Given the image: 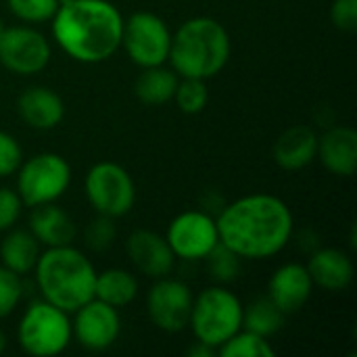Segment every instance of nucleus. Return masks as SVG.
<instances>
[{
	"mask_svg": "<svg viewBox=\"0 0 357 357\" xmlns=\"http://www.w3.org/2000/svg\"><path fill=\"white\" fill-rule=\"evenodd\" d=\"M220 243L241 259H268L280 253L293 234L291 207L268 192L241 197L215 220Z\"/></svg>",
	"mask_w": 357,
	"mask_h": 357,
	"instance_id": "nucleus-1",
	"label": "nucleus"
},
{
	"mask_svg": "<svg viewBox=\"0 0 357 357\" xmlns=\"http://www.w3.org/2000/svg\"><path fill=\"white\" fill-rule=\"evenodd\" d=\"M50 21L56 44L77 63H102L121 46L123 17L109 0H67Z\"/></svg>",
	"mask_w": 357,
	"mask_h": 357,
	"instance_id": "nucleus-2",
	"label": "nucleus"
},
{
	"mask_svg": "<svg viewBox=\"0 0 357 357\" xmlns=\"http://www.w3.org/2000/svg\"><path fill=\"white\" fill-rule=\"evenodd\" d=\"M33 274L42 299L67 314H73L77 307L94 299L96 270L90 257L73 245L48 247L40 253Z\"/></svg>",
	"mask_w": 357,
	"mask_h": 357,
	"instance_id": "nucleus-3",
	"label": "nucleus"
},
{
	"mask_svg": "<svg viewBox=\"0 0 357 357\" xmlns=\"http://www.w3.org/2000/svg\"><path fill=\"white\" fill-rule=\"evenodd\" d=\"M230 36L213 17H192L172 33L167 61L178 77L211 79L230 61Z\"/></svg>",
	"mask_w": 357,
	"mask_h": 357,
	"instance_id": "nucleus-4",
	"label": "nucleus"
},
{
	"mask_svg": "<svg viewBox=\"0 0 357 357\" xmlns=\"http://www.w3.org/2000/svg\"><path fill=\"white\" fill-rule=\"evenodd\" d=\"M188 326L199 343L218 351L220 345L243 328V303L232 291L209 287L195 297Z\"/></svg>",
	"mask_w": 357,
	"mask_h": 357,
	"instance_id": "nucleus-5",
	"label": "nucleus"
},
{
	"mask_svg": "<svg viewBox=\"0 0 357 357\" xmlns=\"http://www.w3.org/2000/svg\"><path fill=\"white\" fill-rule=\"evenodd\" d=\"M73 339L69 314L48 301L31 303L19 320V347L33 357H50L63 354Z\"/></svg>",
	"mask_w": 357,
	"mask_h": 357,
	"instance_id": "nucleus-6",
	"label": "nucleus"
},
{
	"mask_svg": "<svg viewBox=\"0 0 357 357\" xmlns=\"http://www.w3.org/2000/svg\"><path fill=\"white\" fill-rule=\"evenodd\" d=\"M17 174V195L23 205L36 207L56 203L71 184V167L56 153H38L21 161Z\"/></svg>",
	"mask_w": 357,
	"mask_h": 357,
	"instance_id": "nucleus-7",
	"label": "nucleus"
},
{
	"mask_svg": "<svg viewBox=\"0 0 357 357\" xmlns=\"http://www.w3.org/2000/svg\"><path fill=\"white\" fill-rule=\"evenodd\" d=\"M84 190L96 213L107 218H121L132 211L136 203V186L128 169L113 161L92 165L84 178Z\"/></svg>",
	"mask_w": 357,
	"mask_h": 357,
	"instance_id": "nucleus-8",
	"label": "nucleus"
},
{
	"mask_svg": "<svg viewBox=\"0 0 357 357\" xmlns=\"http://www.w3.org/2000/svg\"><path fill=\"white\" fill-rule=\"evenodd\" d=\"M121 46L126 48L130 61L140 69L157 67L167 63L172 31L159 15L138 10L123 21Z\"/></svg>",
	"mask_w": 357,
	"mask_h": 357,
	"instance_id": "nucleus-9",
	"label": "nucleus"
},
{
	"mask_svg": "<svg viewBox=\"0 0 357 357\" xmlns=\"http://www.w3.org/2000/svg\"><path fill=\"white\" fill-rule=\"evenodd\" d=\"M52 56L44 33L27 25L4 27L0 33V65L17 75L40 73Z\"/></svg>",
	"mask_w": 357,
	"mask_h": 357,
	"instance_id": "nucleus-10",
	"label": "nucleus"
},
{
	"mask_svg": "<svg viewBox=\"0 0 357 357\" xmlns=\"http://www.w3.org/2000/svg\"><path fill=\"white\" fill-rule=\"evenodd\" d=\"M165 241L176 257L199 261L205 259L220 243L218 224L205 211H184L169 222Z\"/></svg>",
	"mask_w": 357,
	"mask_h": 357,
	"instance_id": "nucleus-11",
	"label": "nucleus"
},
{
	"mask_svg": "<svg viewBox=\"0 0 357 357\" xmlns=\"http://www.w3.org/2000/svg\"><path fill=\"white\" fill-rule=\"evenodd\" d=\"M192 293L182 280L157 278L146 295V312L151 322L163 333H182L188 328L192 312Z\"/></svg>",
	"mask_w": 357,
	"mask_h": 357,
	"instance_id": "nucleus-12",
	"label": "nucleus"
},
{
	"mask_svg": "<svg viewBox=\"0 0 357 357\" xmlns=\"http://www.w3.org/2000/svg\"><path fill=\"white\" fill-rule=\"evenodd\" d=\"M73 314L75 320L71 324V333L84 349L105 351L119 339L121 318L117 307L100 299H90Z\"/></svg>",
	"mask_w": 357,
	"mask_h": 357,
	"instance_id": "nucleus-13",
	"label": "nucleus"
},
{
	"mask_svg": "<svg viewBox=\"0 0 357 357\" xmlns=\"http://www.w3.org/2000/svg\"><path fill=\"white\" fill-rule=\"evenodd\" d=\"M126 251L132 266L153 280L169 276L176 264V255L165 236L153 230H134L126 241Z\"/></svg>",
	"mask_w": 357,
	"mask_h": 357,
	"instance_id": "nucleus-14",
	"label": "nucleus"
},
{
	"mask_svg": "<svg viewBox=\"0 0 357 357\" xmlns=\"http://www.w3.org/2000/svg\"><path fill=\"white\" fill-rule=\"evenodd\" d=\"M312 293H314V282L303 264L280 266L268 282V297L287 316L297 314L310 301Z\"/></svg>",
	"mask_w": 357,
	"mask_h": 357,
	"instance_id": "nucleus-15",
	"label": "nucleus"
},
{
	"mask_svg": "<svg viewBox=\"0 0 357 357\" xmlns=\"http://www.w3.org/2000/svg\"><path fill=\"white\" fill-rule=\"evenodd\" d=\"M316 159L339 178H351L357 167V132L349 126H335L318 136Z\"/></svg>",
	"mask_w": 357,
	"mask_h": 357,
	"instance_id": "nucleus-16",
	"label": "nucleus"
},
{
	"mask_svg": "<svg viewBox=\"0 0 357 357\" xmlns=\"http://www.w3.org/2000/svg\"><path fill=\"white\" fill-rule=\"evenodd\" d=\"M17 113L23 123L33 130H52L65 117V102L54 90L46 86H31L19 94Z\"/></svg>",
	"mask_w": 357,
	"mask_h": 357,
	"instance_id": "nucleus-17",
	"label": "nucleus"
},
{
	"mask_svg": "<svg viewBox=\"0 0 357 357\" xmlns=\"http://www.w3.org/2000/svg\"><path fill=\"white\" fill-rule=\"evenodd\" d=\"M318 153V134L305 123H295L287 128L274 142L272 155L278 167L287 172H297L307 167Z\"/></svg>",
	"mask_w": 357,
	"mask_h": 357,
	"instance_id": "nucleus-18",
	"label": "nucleus"
},
{
	"mask_svg": "<svg viewBox=\"0 0 357 357\" xmlns=\"http://www.w3.org/2000/svg\"><path fill=\"white\" fill-rule=\"evenodd\" d=\"M314 287H320L328 293H341L345 291L354 276H356V268L351 257L335 247H326L316 251L310 257V264L305 266Z\"/></svg>",
	"mask_w": 357,
	"mask_h": 357,
	"instance_id": "nucleus-19",
	"label": "nucleus"
},
{
	"mask_svg": "<svg viewBox=\"0 0 357 357\" xmlns=\"http://www.w3.org/2000/svg\"><path fill=\"white\" fill-rule=\"evenodd\" d=\"M29 232L38 238L42 247H65L73 245L75 222L56 203H44L31 207Z\"/></svg>",
	"mask_w": 357,
	"mask_h": 357,
	"instance_id": "nucleus-20",
	"label": "nucleus"
},
{
	"mask_svg": "<svg viewBox=\"0 0 357 357\" xmlns=\"http://www.w3.org/2000/svg\"><path fill=\"white\" fill-rule=\"evenodd\" d=\"M42 245L29 230H13L0 243V264L15 272L17 276H25L33 272L36 261L40 257Z\"/></svg>",
	"mask_w": 357,
	"mask_h": 357,
	"instance_id": "nucleus-21",
	"label": "nucleus"
},
{
	"mask_svg": "<svg viewBox=\"0 0 357 357\" xmlns=\"http://www.w3.org/2000/svg\"><path fill=\"white\" fill-rule=\"evenodd\" d=\"M138 295V278L123 268H109L96 272L94 299H100L117 310L130 305Z\"/></svg>",
	"mask_w": 357,
	"mask_h": 357,
	"instance_id": "nucleus-22",
	"label": "nucleus"
},
{
	"mask_svg": "<svg viewBox=\"0 0 357 357\" xmlns=\"http://www.w3.org/2000/svg\"><path fill=\"white\" fill-rule=\"evenodd\" d=\"M178 79V73L174 69H165L163 65L144 67L134 82V94L140 102L149 107H159L174 100Z\"/></svg>",
	"mask_w": 357,
	"mask_h": 357,
	"instance_id": "nucleus-23",
	"label": "nucleus"
},
{
	"mask_svg": "<svg viewBox=\"0 0 357 357\" xmlns=\"http://www.w3.org/2000/svg\"><path fill=\"white\" fill-rule=\"evenodd\" d=\"M284 318L287 314H282L280 307L268 295L243 307V328L266 339L280 333V328L284 326Z\"/></svg>",
	"mask_w": 357,
	"mask_h": 357,
	"instance_id": "nucleus-24",
	"label": "nucleus"
},
{
	"mask_svg": "<svg viewBox=\"0 0 357 357\" xmlns=\"http://www.w3.org/2000/svg\"><path fill=\"white\" fill-rule=\"evenodd\" d=\"M222 357H274L276 351L266 337H259L251 331L241 328L224 345L218 347Z\"/></svg>",
	"mask_w": 357,
	"mask_h": 357,
	"instance_id": "nucleus-25",
	"label": "nucleus"
},
{
	"mask_svg": "<svg viewBox=\"0 0 357 357\" xmlns=\"http://www.w3.org/2000/svg\"><path fill=\"white\" fill-rule=\"evenodd\" d=\"M174 100L178 109L186 115H197L207 107L209 100V90H207V79H197V77H182L178 79Z\"/></svg>",
	"mask_w": 357,
	"mask_h": 357,
	"instance_id": "nucleus-26",
	"label": "nucleus"
},
{
	"mask_svg": "<svg viewBox=\"0 0 357 357\" xmlns=\"http://www.w3.org/2000/svg\"><path fill=\"white\" fill-rule=\"evenodd\" d=\"M205 261H207L211 278L215 282H222V284L234 282L241 276V270H243V264H241L243 259L234 251L224 247L222 243H218L213 247V251L205 257Z\"/></svg>",
	"mask_w": 357,
	"mask_h": 357,
	"instance_id": "nucleus-27",
	"label": "nucleus"
},
{
	"mask_svg": "<svg viewBox=\"0 0 357 357\" xmlns=\"http://www.w3.org/2000/svg\"><path fill=\"white\" fill-rule=\"evenodd\" d=\"M10 13L23 23H44L54 17L59 0H6Z\"/></svg>",
	"mask_w": 357,
	"mask_h": 357,
	"instance_id": "nucleus-28",
	"label": "nucleus"
},
{
	"mask_svg": "<svg viewBox=\"0 0 357 357\" xmlns=\"http://www.w3.org/2000/svg\"><path fill=\"white\" fill-rule=\"evenodd\" d=\"M115 236H117V228L113 224V218L98 213V218L88 224L84 232V243L90 251L100 253V251H107L115 243Z\"/></svg>",
	"mask_w": 357,
	"mask_h": 357,
	"instance_id": "nucleus-29",
	"label": "nucleus"
},
{
	"mask_svg": "<svg viewBox=\"0 0 357 357\" xmlns=\"http://www.w3.org/2000/svg\"><path fill=\"white\" fill-rule=\"evenodd\" d=\"M21 297H23L21 276H17L15 272L6 270L0 264V320L15 312Z\"/></svg>",
	"mask_w": 357,
	"mask_h": 357,
	"instance_id": "nucleus-30",
	"label": "nucleus"
},
{
	"mask_svg": "<svg viewBox=\"0 0 357 357\" xmlns=\"http://www.w3.org/2000/svg\"><path fill=\"white\" fill-rule=\"evenodd\" d=\"M23 161V149L15 136L0 130V178L13 176Z\"/></svg>",
	"mask_w": 357,
	"mask_h": 357,
	"instance_id": "nucleus-31",
	"label": "nucleus"
},
{
	"mask_svg": "<svg viewBox=\"0 0 357 357\" xmlns=\"http://www.w3.org/2000/svg\"><path fill=\"white\" fill-rule=\"evenodd\" d=\"M23 201L17 190L0 188V232H8L21 218Z\"/></svg>",
	"mask_w": 357,
	"mask_h": 357,
	"instance_id": "nucleus-32",
	"label": "nucleus"
},
{
	"mask_svg": "<svg viewBox=\"0 0 357 357\" xmlns=\"http://www.w3.org/2000/svg\"><path fill=\"white\" fill-rule=\"evenodd\" d=\"M331 19L341 31L357 29V0H335L331 6Z\"/></svg>",
	"mask_w": 357,
	"mask_h": 357,
	"instance_id": "nucleus-33",
	"label": "nucleus"
},
{
	"mask_svg": "<svg viewBox=\"0 0 357 357\" xmlns=\"http://www.w3.org/2000/svg\"><path fill=\"white\" fill-rule=\"evenodd\" d=\"M213 354H218L213 347H207V345H203V343H199V341H197V345H195V347H190V349H188V356L209 357V356H213Z\"/></svg>",
	"mask_w": 357,
	"mask_h": 357,
	"instance_id": "nucleus-34",
	"label": "nucleus"
},
{
	"mask_svg": "<svg viewBox=\"0 0 357 357\" xmlns=\"http://www.w3.org/2000/svg\"><path fill=\"white\" fill-rule=\"evenodd\" d=\"M4 349H6V335L0 331V356L4 354Z\"/></svg>",
	"mask_w": 357,
	"mask_h": 357,
	"instance_id": "nucleus-35",
	"label": "nucleus"
},
{
	"mask_svg": "<svg viewBox=\"0 0 357 357\" xmlns=\"http://www.w3.org/2000/svg\"><path fill=\"white\" fill-rule=\"evenodd\" d=\"M4 27H6V25H4V21H2V17H0V33L4 31Z\"/></svg>",
	"mask_w": 357,
	"mask_h": 357,
	"instance_id": "nucleus-36",
	"label": "nucleus"
}]
</instances>
